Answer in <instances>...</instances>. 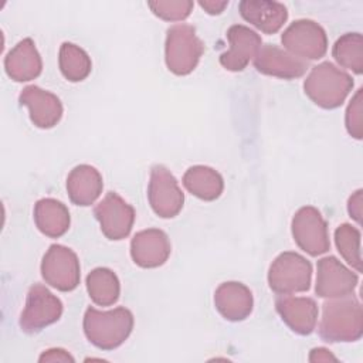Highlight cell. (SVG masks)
Here are the masks:
<instances>
[{"mask_svg": "<svg viewBox=\"0 0 363 363\" xmlns=\"http://www.w3.org/2000/svg\"><path fill=\"white\" fill-rule=\"evenodd\" d=\"M34 223L44 235L58 238L69 228V211L55 199H41L34 206Z\"/></svg>", "mask_w": 363, "mask_h": 363, "instance_id": "22", "label": "cell"}, {"mask_svg": "<svg viewBox=\"0 0 363 363\" xmlns=\"http://www.w3.org/2000/svg\"><path fill=\"white\" fill-rule=\"evenodd\" d=\"M315 292L320 298H342L352 295L359 278L336 257H323L318 261Z\"/></svg>", "mask_w": 363, "mask_h": 363, "instance_id": "12", "label": "cell"}, {"mask_svg": "<svg viewBox=\"0 0 363 363\" xmlns=\"http://www.w3.org/2000/svg\"><path fill=\"white\" fill-rule=\"evenodd\" d=\"M335 242L337 251L345 258V261L356 268L357 272L362 271V255H360V231L352 224H342L335 231Z\"/></svg>", "mask_w": 363, "mask_h": 363, "instance_id": "27", "label": "cell"}, {"mask_svg": "<svg viewBox=\"0 0 363 363\" xmlns=\"http://www.w3.org/2000/svg\"><path fill=\"white\" fill-rule=\"evenodd\" d=\"M309 362H337V359L325 347H315L311 350Z\"/></svg>", "mask_w": 363, "mask_h": 363, "instance_id": "32", "label": "cell"}, {"mask_svg": "<svg viewBox=\"0 0 363 363\" xmlns=\"http://www.w3.org/2000/svg\"><path fill=\"white\" fill-rule=\"evenodd\" d=\"M363 89H357L353 95L345 116V123L349 135L354 139L363 138Z\"/></svg>", "mask_w": 363, "mask_h": 363, "instance_id": "29", "label": "cell"}, {"mask_svg": "<svg viewBox=\"0 0 363 363\" xmlns=\"http://www.w3.org/2000/svg\"><path fill=\"white\" fill-rule=\"evenodd\" d=\"M318 330L323 340L332 343L359 340L363 335L360 302L352 295L325 302Z\"/></svg>", "mask_w": 363, "mask_h": 363, "instance_id": "1", "label": "cell"}, {"mask_svg": "<svg viewBox=\"0 0 363 363\" xmlns=\"http://www.w3.org/2000/svg\"><path fill=\"white\" fill-rule=\"evenodd\" d=\"M352 88V77L329 61L313 67L303 82V89L308 98L325 109L340 106Z\"/></svg>", "mask_w": 363, "mask_h": 363, "instance_id": "3", "label": "cell"}, {"mask_svg": "<svg viewBox=\"0 0 363 363\" xmlns=\"http://www.w3.org/2000/svg\"><path fill=\"white\" fill-rule=\"evenodd\" d=\"M58 65L61 74L71 82L84 81L92 68L89 55L81 47L72 43H64L60 47Z\"/></svg>", "mask_w": 363, "mask_h": 363, "instance_id": "25", "label": "cell"}, {"mask_svg": "<svg viewBox=\"0 0 363 363\" xmlns=\"http://www.w3.org/2000/svg\"><path fill=\"white\" fill-rule=\"evenodd\" d=\"M292 237L296 245L312 257L325 254L329 247L328 225L320 211L312 206L301 207L292 218Z\"/></svg>", "mask_w": 363, "mask_h": 363, "instance_id": "9", "label": "cell"}, {"mask_svg": "<svg viewBox=\"0 0 363 363\" xmlns=\"http://www.w3.org/2000/svg\"><path fill=\"white\" fill-rule=\"evenodd\" d=\"M40 362H74V357L64 349H48L40 359Z\"/></svg>", "mask_w": 363, "mask_h": 363, "instance_id": "31", "label": "cell"}, {"mask_svg": "<svg viewBox=\"0 0 363 363\" xmlns=\"http://www.w3.org/2000/svg\"><path fill=\"white\" fill-rule=\"evenodd\" d=\"M362 204H363V191L357 190L350 196L347 201V211L350 217L359 224L362 223V210H363Z\"/></svg>", "mask_w": 363, "mask_h": 363, "instance_id": "30", "label": "cell"}, {"mask_svg": "<svg viewBox=\"0 0 363 363\" xmlns=\"http://www.w3.org/2000/svg\"><path fill=\"white\" fill-rule=\"evenodd\" d=\"M172 247L164 231L147 228L136 233L130 241V257L133 262L142 268H156L163 265Z\"/></svg>", "mask_w": 363, "mask_h": 363, "instance_id": "15", "label": "cell"}, {"mask_svg": "<svg viewBox=\"0 0 363 363\" xmlns=\"http://www.w3.org/2000/svg\"><path fill=\"white\" fill-rule=\"evenodd\" d=\"M312 265L311 262L292 251L279 254L268 271L269 288L279 295L305 292L311 286Z\"/></svg>", "mask_w": 363, "mask_h": 363, "instance_id": "5", "label": "cell"}, {"mask_svg": "<svg viewBox=\"0 0 363 363\" xmlns=\"http://www.w3.org/2000/svg\"><path fill=\"white\" fill-rule=\"evenodd\" d=\"M62 315V302L44 285L34 284L27 294L20 316V328L26 333H37L57 322Z\"/></svg>", "mask_w": 363, "mask_h": 363, "instance_id": "7", "label": "cell"}, {"mask_svg": "<svg viewBox=\"0 0 363 363\" xmlns=\"http://www.w3.org/2000/svg\"><path fill=\"white\" fill-rule=\"evenodd\" d=\"M43 279L52 288L69 292L79 284V261L77 254L61 244H52L41 261Z\"/></svg>", "mask_w": 363, "mask_h": 363, "instance_id": "6", "label": "cell"}, {"mask_svg": "<svg viewBox=\"0 0 363 363\" xmlns=\"http://www.w3.org/2000/svg\"><path fill=\"white\" fill-rule=\"evenodd\" d=\"M241 17L265 34L277 33L286 21L288 11L282 3L271 0H242L238 4Z\"/></svg>", "mask_w": 363, "mask_h": 363, "instance_id": "19", "label": "cell"}, {"mask_svg": "<svg viewBox=\"0 0 363 363\" xmlns=\"http://www.w3.org/2000/svg\"><path fill=\"white\" fill-rule=\"evenodd\" d=\"M94 216L99 221L101 231L109 240L128 237L135 221L133 207L115 191H109L95 206Z\"/></svg>", "mask_w": 363, "mask_h": 363, "instance_id": "11", "label": "cell"}, {"mask_svg": "<svg viewBox=\"0 0 363 363\" xmlns=\"http://www.w3.org/2000/svg\"><path fill=\"white\" fill-rule=\"evenodd\" d=\"M149 9L162 20L182 21L187 18L193 9L190 0H167V1H149Z\"/></svg>", "mask_w": 363, "mask_h": 363, "instance_id": "28", "label": "cell"}, {"mask_svg": "<svg viewBox=\"0 0 363 363\" xmlns=\"http://www.w3.org/2000/svg\"><path fill=\"white\" fill-rule=\"evenodd\" d=\"M147 199L152 210L162 218L177 216L184 203V194L177 180L162 164H156L150 170Z\"/></svg>", "mask_w": 363, "mask_h": 363, "instance_id": "10", "label": "cell"}, {"mask_svg": "<svg viewBox=\"0 0 363 363\" xmlns=\"http://www.w3.org/2000/svg\"><path fill=\"white\" fill-rule=\"evenodd\" d=\"M227 38L230 48L220 55V64L228 71H242L255 58L262 40L254 30L241 24L231 26L227 31Z\"/></svg>", "mask_w": 363, "mask_h": 363, "instance_id": "13", "label": "cell"}, {"mask_svg": "<svg viewBox=\"0 0 363 363\" xmlns=\"http://www.w3.org/2000/svg\"><path fill=\"white\" fill-rule=\"evenodd\" d=\"M102 189L101 173L89 164L74 167L67 177L68 197L77 206H91L101 196Z\"/></svg>", "mask_w": 363, "mask_h": 363, "instance_id": "21", "label": "cell"}, {"mask_svg": "<svg viewBox=\"0 0 363 363\" xmlns=\"http://www.w3.org/2000/svg\"><path fill=\"white\" fill-rule=\"evenodd\" d=\"M281 41L288 52L301 60H319L328 50L325 30L308 18L294 21L281 35Z\"/></svg>", "mask_w": 363, "mask_h": 363, "instance_id": "8", "label": "cell"}, {"mask_svg": "<svg viewBox=\"0 0 363 363\" xmlns=\"http://www.w3.org/2000/svg\"><path fill=\"white\" fill-rule=\"evenodd\" d=\"M86 291L94 303L99 306L113 305L121 294L119 279L109 268H95L86 277Z\"/></svg>", "mask_w": 363, "mask_h": 363, "instance_id": "24", "label": "cell"}, {"mask_svg": "<svg viewBox=\"0 0 363 363\" xmlns=\"http://www.w3.org/2000/svg\"><path fill=\"white\" fill-rule=\"evenodd\" d=\"M275 308L285 325L298 335H309L316 328L318 305L312 298L284 295L277 298Z\"/></svg>", "mask_w": 363, "mask_h": 363, "instance_id": "17", "label": "cell"}, {"mask_svg": "<svg viewBox=\"0 0 363 363\" xmlns=\"http://www.w3.org/2000/svg\"><path fill=\"white\" fill-rule=\"evenodd\" d=\"M20 105L28 108L31 122L41 129L55 126L62 116V104L60 98L37 85L26 86L20 96Z\"/></svg>", "mask_w": 363, "mask_h": 363, "instance_id": "16", "label": "cell"}, {"mask_svg": "<svg viewBox=\"0 0 363 363\" xmlns=\"http://www.w3.org/2000/svg\"><path fill=\"white\" fill-rule=\"evenodd\" d=\"M184 187L196 197L213 201L220 197L224 189L221 174L208 166H193L183 176Z\"/></svg>", "mask_w": 363, "mask_h": 363, "instance_id": "23", "label": "cell"}, {"mask_svg": "<svg viewBox=\"0 0 363 363\" xmlns=\"http://www.w3.org/2000/svg\"><path fill=\"white\" fill-rule=\"evenodd\" d=\"M200 6L208 13V14H220L223 13V10L228 6V1L227 0H223V1H218V0H204V1H200Z\"/></svg>", "mask_w": 363, "mask_h": 363, "instance_id": "33", "label": "cell"}, {"mask_svg": "<svg viewBox=\"0 0 363 363\" xmlns=\"http://www.w3.org/2000/svg\"><path fill=\"white\" fill-rule=\"evenodd\" d=\"M254 67L265 75L294 79L306 72L308 62L274 44H265L258 50L254 58Z\"/></svg>", "mask_w": 363, "mask_h": 363, "instance_id": "14", "label": "cell"}, {"mask_svg": "<svg viewBox=\"0 0 363 363\" xmlns=\"http://www.w3.org/2000/svg\"><path fill=\"white\" fill-rule=\"evenodd\" d=\"M214 305L220 315L231 322L244 320L252 311V294L241 282H223L214 292Z\"/></svg>", "mask_w": 363, "mask_h": 363, "instance_id": "18", "label": "cell"}, {"mask_svg": "<svg viewBox=\"0 0 363 363\" xmlns=\"http://www.w3.org/2000/svg\"><path fill=\"white\" fill-rule=\"evenodd\" d=\"M332 55L339 65L360 75L363 72V37L360 33H346L336 40Z\"/></svg>", "mask_w": 363, "mask_h": 363, "instance_id": "26", "label": "cell"}, {"mask_svg": "<svg viewBox=\"0 0 363 363\" xmlns=\"http://www.w3.org/2000/svg\"><path fill=\"white\" fill-rule=\"evenodd\" d=\"M84 333L86 339L102 350L119 347L133 329V315L126 308L98 311L88 308L84 315Z\"/></svg>", "mask_w": 363, "mask_h": 363, "instance_id": "2", "label": "cell"}, {"mask_svg": "<svg viewBox=\"0 0 363 363\" xmlns=\"http://www.w3.org/2000/svg\"><path fill=\"white\" fill-rule=\"evenodd\" d=\"M4 69L17 82L31 81L41 74L43 61L31 38L21 40L9 51L4 58Z\"/></svg>", "mask_w": 363, "mask_h": 363, "instance_id": "20", "label": "cell"}, {"mask_svg": "<svg viewBox=\"0 0 363 363\" xmlns=\"http://www.w3.org/2000/svg\"><path fill=\"white\" fill-rule=\"evenodd\" d=\"M203 51V43L196 35L194 27L189 24H176L167 30L164 60L169 71L173 74H190L197 67Z\"/></svg>", "mask_w": 363, "mask_h": 363, "instance_id": "4", "label": "cell"}]
</instances>
